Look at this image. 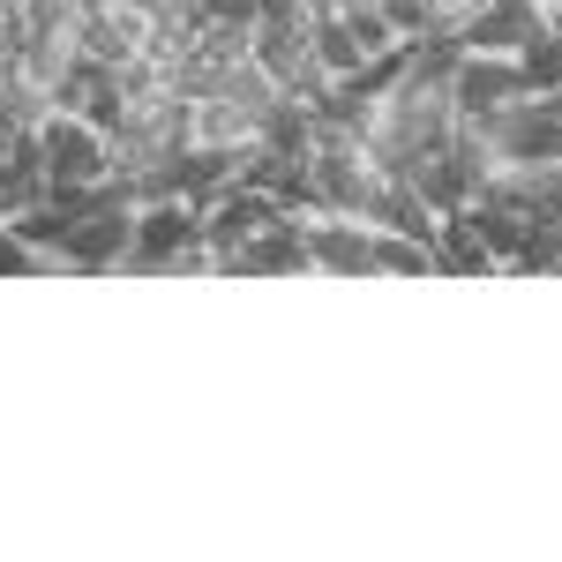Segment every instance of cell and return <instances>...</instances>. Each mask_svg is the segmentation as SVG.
<instances>
[{
  "label": "cell",
  "mask_w": 562,
  "mask_h": 562,
  "mask_svg": "<svg viewBox=\"0 0 562 562\" xmlns=\"http://www.w3.org/2000/svg\"><path fill=\"white\" fill-rule=\"evenodd\" d=\"M480 128V150H487V173H540V166H562V121L555 105L532 90L518 105H503V113H487L473 121Z\"/></svg>",
  "instance_id": "1"
},
{
  "label": "cell",
  "mask_w": 562,
  "mask_h": 562,
  "mask_svg": "<svg viewBox=\"0 0 562 562\" xmlns=\"http://www.w3.org/2000/svg\"><path fill=\"white\" fill-rule=\"evenodd\" d=\"M38 150H45V188H98L113 180V135L68 113V105H45L38 121Z\"/></svg>",
  "instance_id": "2"
},
{
  "label": "cell",
  "mask_w": 562,
  "mask_h": 562,
  "mask_svg": "<svg viewBox=\"0 0 562 562\" xmlns=\"http://www.w3.org/2000/svg\"><path fill=\"white\" fill-rule=\"evenodd\" d=\"M135 248V203H128V188L121 180H105L98 188V203H90L76 225H68V240H60V256L53 262H68V270H121Z\"/></svg>",
  "instance_id": "3"
},
{
  "label": "cell",
  "mask_w": 562,
  "mask_h": 562,
  "mask_svg": "<svg viewBox=\"0 0 562 562\" xmlns=\"http://www.w3.org/2000/svg\"><path fill=\"white\" fill-rule=\"evenodd\" d=\"M518 98H532L518 53H458V68H450V105H458V121H487V113H503V105H518Z\"/></svg>",
  "instance_id": "4"
},
{
  "label": "cell",
  "mask_w": 562,
  "mask_h": 562,
  "mask_svg": "<svg viewBox=\"0 0 562 562\" xmlns=\"http://www.w3.org/2000/svg\"><path fill=\"white\" fill-rule=\"evenodd\" d=\"M195 240H203V203H188V195L135 203V248H128V262H143V270H173Z\"/></svg>",
  "instance_id": "5"
},
{
  "label": "cell",
  "mask_w": 562,
  "mask_h": 562,
  "mask_svg": "<svg viewBox=\"0 0 562 562\" xmlns=\"http://www.w3.org/2000/svg\"><path fill=\"white\" fill-rule=\"evenodd\" d=\"M301 233H307V262L323 270V278H375V225L368 217H352V211H315L301 217Z\"/></svg>",
  "instance_id": "6"
},
{
  "label": "cell",
  "mask_w": 562,
  "mask_h": 562,
  "mask_svg": "<svg viewBox=\"0 0 562 562\" xmlns=\"http://www.w3.org/2000/svg\"><path fill=\"white\" fill-rule=\"evenodd\" d=\"M532 31H540V0H473L450 38L458 53H518Z\"/></svg>",
  "instance_id": "7"
},
{
  "label": "cell",
  "mask_w": 562,
  "mask_h": 562,
  "mask_svg": "<svg viewBox=\"0 0 562 562\" xmlns=\"http://www.w3.org/2000/svg\"><path fill=\"white\" fill-rule=\"evenodd\" d=\"M270 217H285V211H278L262 188H248V180H225L217 195H203V240H211L217 256H225V248H248Z\"/></svg>",
  "instance_id": "8"
},
{
  "label": "cell",
  "mask_w": 562,
  "mask_h": 562,
  "mask_svg": "<svg viewBox=\"0 0 562 562\" xmlns=\"http://www.w3.org/2000/svg\"><path fill=\"white\" fill-rule=\"evenodd\" d=\"M435 278H503L495 248L480 240V225H473V203L435 217Z\"/></svg>",
  "instance_id": "9"
},
{
  "label": "cell",
  "mask_w": 562,
  "mask_h": 562,
  "mask_svg": "<svg viewBox=\"0 0 562 562\" xmlns=\"http://www.w3.org/2000/svg\"><path fill=\"white\" fill-rule=\"evenodd\" d=\"M143 38H150V15H135L128 0H113V8H98V15H76V53L105 60V68L135 60V53H143Z\"/></svg>",
  "instance_id": "10"
},
{
  "label": "cell",
  "mask_w": 562,
  "mask_h": 562,
  "mask_svg": "<svg viewBox=\"0 0 562 562\" xmlns=\"http://www.w3.org/2000/svg\"><path fill=\"white\" fill-rule=\"evenodd\" d=\"M375 278H435V248L428 240H413V233H383L375 225Z\"/></svg>",
  "instance_id": "11"
},
{
  "label": "cell",
  "mask_w": 562,
  "mask_h": 562,
  "mask_svg": "<svg viewBox=\"0 0 562 562\" xmlns=\"http://www.w3.org/2000/svg\"><path fill=\"white\" fill-rule=\"evenodd\" d=\"M518 68H525V90H562V31L555 23H540L518 45Z\"/></svg>",
  "instance_id": "12"
},
{
  "label": "cell",
  "mask_w": 562,
  "mask_h": 562,
  "mask_svg": "<svg viewBox=\"0 0 562 562\" xmlns=\"http://www.w3.org/2000/svg\"><path fill=\"white\" fill-rule=\"evenodd\" d=\"M503 278H562V225H532Z\"/></svg>",
  "instance_id": "13"
},
{
  "label": "cell",
  "mask_w": 562,
  "mask_h": 562,
  "mask_svg": "<svg viewBox=\"0 0 562 562\" xmlns=\"http://www.w3.org/2000/svg\"><path fill=\"white\" fill-rule=\"evenodd\" d=\"M375 8H383V23L397 31V38H428V31H435L428 0H375Z\"/></svg>",
  "instance_id": "14"
},
{
  "label": "cell",
  "mask_w": 562,
  "mask_h": 562,
  "mask_svg": "<svg viewBox=\"0 0 562 562\" xmlns=\"http://www.w3.org/2000/svg\"><path fill=\"white\" fill-rule=\"evenodd\" d=\"M38 262H45V256L23 240V233H15V225H8V217H0V278H31Z\"/></svg>",
  "instance_id": "15"
},
{
  "label": "cell",
  "mask_w": 562,
  "mask_h": 562,
  "mask_svg": "<svg viewBox=\"0 0 562 562\" xmlns=\"http://www.w3.org/2000/svg\"><path fill=\"white\" fill-rule=\"evenodd\" d=\"M98 8H113V0H68V15H98Z\"/></svg>",
  "instance_id": "16"
},
{
  "label": "cell",
  "mask_w": 562,
  "mask_h": 562,
  "mask_svg": "<svg viewBox=\"0 0 562 562\" xmlns=\"http://www.w3.org/2000/svg\"><path fill=\"white\" fill-rule=\"evenodd\" d=\"M8 143H15V128H8V121H0V166H8Z\"/></svg>",
  "instance_id": "17"
}]
</instances>
